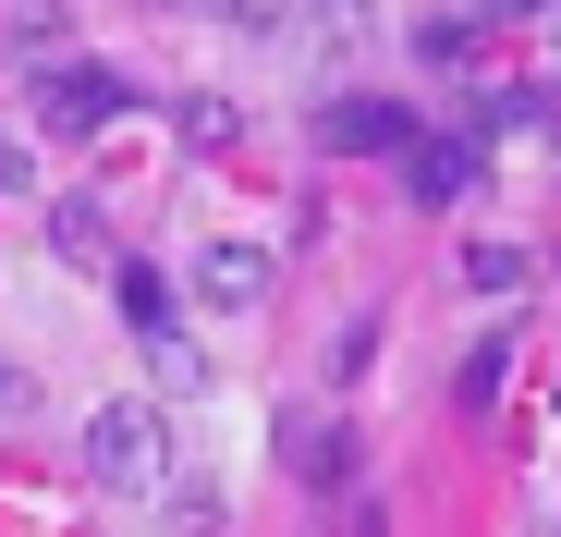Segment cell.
<instances>
[{"mask_svg":"<svg viewBox=\"0 0 561 537\" xmlns=\"http://www.w3.org/2000/svg\"><path fill=\"white\" fill-rule=\"evenodd\" d=\"M513 13H537V0H477V13H463V25H477V37H489V25H513Z\"/></svg>","mask_w":561,"mask_h":537,"instance_id":"cell-14","label":"cell"},{"mask_svg":"<svg viewBox=\"0 0 561 537\" xmlns=\"http://www.w3.org/2000/svg\"><path fill=\"white\" fill-rule=\"evenodd\" d=\"M123 330H135V342H171V294H159V268H123Z\"/></svg>","mask_w":561,"mask_h":537,"instance_id":"cell-10","label":"cell"},{"mask_svg":"<svg viewBox=\"0 0 561 537\" xmlns=\"http://www.w3.org/2000/svg\"><path fill=\"white\" fill-rule=\"evenodd\" d=\"M415 61H477V25H463V13H427V25H415Z\"/></svg>","mask_w":561,"mask_h":537,"instance_id":"cell-11","label":"cell"},{"mask_svg":"<svg viewBox=\"0 0 561 537\" xmlns=\"http://www.w3.org/2000/svg\"><path fill=\"white\" fill-rule=\"evenodd\" d=\"M415 159V196H463L477 184V135H439V147H403Z\"/></svg>","mask_w":561,"mask_h":537,"instance_id":"cell-6","label":"cell"},{"mask_svg":"<svg viewBox=\"0 0 561 537\" xmlns=\"http://www.w3.org/2000/svg\"><path fill=\"white\" fill-rule=\"evenodd\" d=\"M0 196H25V135H0Z\"/></svg>","mask_w":561,"mask_h":537,"instance_id":"cell-13","label":"cell"},{"mask_svg":"<svg viewBox=\"0 0 561 537\" xmlns=\"http://www.w3.org/2000/svg\"><path fill=\"white\" fill-rule=\"evenodd\" d=\"M525 282H537L525 244H463V294H525Z\"/></svg>","mask_w":561,"mask_h":537,"instance_id":"cell-9","label":"cell"},{"mask_svg":"<svg viewBox=\"0 0 561 537\" xmlns=\"http://www.w3.org/2000/svg\"><path fill=\"white\" fill-rule=\"evenodd\" d=\"M171 135L196 147V159H220V147H244V111H232V99H183V111H171Z\"/></svg>","mask_w":561,"mask_h":537,"instance_id":"cell-8","label":"cell"},{"mask_svg":"<svg viewBox=\"0 0 561 537\" xmlns=\"http://www.w3.org/2000/svg\"><path fill=\"white\" fill-rule=\"evenodd\" d=\"M85 477L99 489H147L159 477V403H99L85 415Z\"/></svg>","mask_w":561,"mask_h":537,"instance_id":"cell-1","label":"cell"},{"mask_svg":"<svg viewBox=\"0 0 561 537\" xmlns=\"http://www.w3.org/2000/svg\"><path fill=\"white\" fill-rule=\"evenodd\" d=\"M268 282H280V256H268V244H244V232L196 244V294H208L220 318H256V306H268Z\"/></svg>","mask_w":561,"mask_h":537,"instance_id":"cell-2","label":"cell"},{"mask_svg":"<svg viewBox=\"0 0 561 537\" xmlns=\"http://www.w3.org/2000/svg\"><path fill=\"white\" fill-rule=\"evenodd\" d=\"M318 147H330V159H403L415 123H403L391 99H330V111H318Z\"/></svg>","mask_w":561,"mask_h":537,"instance_id":"cell-3","label":"cell"},{"mask_svg":"<svg viewBox=\"0 0 561 537\" xmlns=\"http://www.w3.org/2000/svg\"><path fill=\"white\" fill-rule=\"evenodd\" d=\"M501 379H513V330H489L477 354H463V379H451V403H463V415H489V403H501Z\"/></svg>","mask_w":561,"mask_h":537,"instance_id":"cell-7","label":"cell"},{"mask_svg":"<svg viewBox=\"0 0 561 537\" xmlns=\"http://www.w3.org/2000/svg\"><path fill=\"white\" fill-rule=\"evenodd\" d=\"M294 477H306V489H342V477H354V427H330V415L294 427Z\"/></svg>","mask_w":561,"mask_h":537,"instance_id":"cell-5","label":"cell"},{"mask_svg":"<svg viewBox=\"0 0 561 537\" xmlns=\"http://www.w3.org/2000/svg\"><path fill=\"white\" fill-rule=\"evenodd\" d=\"M37 123H49V135H99V123H123V85H111L99 61H73V73H37Z\"/></svg>","mask_w":561,"mask_h":537,"instance_id":"cell-4","label":"cell"},{"mask_svg":"<svg viewBox=\"0 0 561 537\" xmlns=\"http://www.w3.org/2000/svg\"><path fill=\"white\" fill-rule=\"evenodd\" d=\"M549 427H561V391H549Z\"/></svg>","mask_w":561,"mask_h":537,"instance_id":"cell-17","label":"cell"},{"mask_svg":"<svg viewBox=\"0 0 561 537\" xmlns=\"http://www.w3.org/2000/svg\"><path fill=\"white\" fill-rule=\"evenodd\" d=\"M342 537H391V513H379V501H354V513H342Z\"/></svg>","mask_w":561,"mask_h":537,"instance_id":"cell-15","label":"cell"},{"mask_svg":"<svg viewBox=\"0 0 561 537\" xmlns=\"http://www.w3.org/2000/svg\"><path fill=\"white\" fill-rule=\"evenodd\" d=\"M147 367H159L171 391H208V354H196V342H147Z\"/></svg>","mask_w":561,"mask_h":537,"instance_id":"cell-12","label":"cell"},{"mask_svg":"<svg viewBox=\"0 0 561 537\" xmlns=\"http://www.w3.org/2000/svg\"><path fill=\"white\" fill-rule=\"evenodd\" d=\"M0 415H25V379H13V367H0Z\"/></svg>","mask_w":561,"mask_h":537,"instance_id":"cell-16","label":"cell"}]
</instances>
